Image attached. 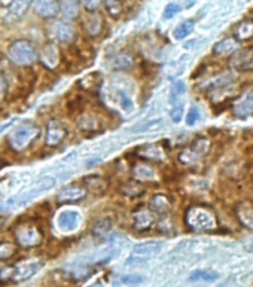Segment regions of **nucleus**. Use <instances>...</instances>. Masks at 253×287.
Instances as JSON below:
<instances>
[{
  "label": "nucleus",
  "mask_w": 253,
  "mask_h": 287,
  "mask_svg": "<svg viewBox=\"0 0 253 287\" xmlns=\"http://www.w3.org/2000/svg\"><path fill=\"white\" fill-rule=\"evenodd\" d=\"M149 208L156 216H166L171 211V201L167 195L164 194H156L153 195L149 203Z\"/></svg>",
  "instance_id": "f3484780"
},
{
  "label": "nucleus",
  "mask_w": 253,
  "mask_h": 287,
  "mask_svg": "<svg viewBox=\"0 0 253 287\" xmlns=\"http://www.w3.org/2000/svg\"><path fill=\"white\" fill-rule=\"evenodd\" d=\"M78 127L82 131H91V130H97L99 128V121L94 116H82V119L78 122Z\"/></svg>",
  "instance_id": "e433bc0d"
},
{
  "label": "nucleus",
  "mask_w": 253,
  "mask_h": 287,
  "mask_svg": "<svg viewBox=\"0 0 253 287\" xmlns=\"http://www.w3.org/2000/svg\"><path fill=\"white\" fill-rule=\"evenodd\" d=\"M233 110L237 118L253 116V88H250L240 100H237Z\"/></svg>",
  "instance_id": "4468645a"
},
{
  "label": "nucleus",
  "mask_w": 253,
  "mask_h": 287,
  "mask_svg": "<svg viewBox=\"0 0 253 287\" xmlns=\"http://www.w3.org/2000/svg\"><path fill=\"white\" fill-rule=\"evenodd\" d=\"M121 283L125 286H139L145 283V275L140 274H128V275H122L121 277Z\"/></svg>",
  "instance_id": "c9c22d12"
},
{
  "label": "nucleus",
  "mask_w": 253,
  "mask_h": 287,
  "mask_svg": "<svg viewBox=\"0 0 253 287\" xmlns=\"http://www.w3.org/2000/svg\"><path fill=\"white\" fill-rule=\"evenodd\" d=\"M15 238L21 247H36L42 243L43 235L36 225L27 223V225H19L15 229Z\"/></svg>",
  "instance_id": "423d86ee"
},
{
  "label": "nucleus",
  "mask_w": 253,
  "mask_h": 287,
  "mask_svg": "<svg viewBox=\"0 0 253 287\" xmlns=\"http://www.w3.org/2000/svg\"><path fill=\"white\" fill-rule=\"evenodd\" d=\"M52 32L57 40L61 43H70L75 36V29L67 21H57L52 27Z\"/></svg>",
  "instance_id": "2eb2a0df"
},
{
  "label": "nucleus",
  "mask_w": 253,
  "mask_h": 287,
  "mask_svg": "<svg viewBox=\"0 0 253 287\" xmlns=\"http://www.w3.org/2000/svg\"><path fill=\"white\" fill-rule=\"evenodd\" d=\"M118 99H119V103H121V107L124 109V110H131L133 109V102L130 100V97L125 94V92H122V91H118Z\"/></svg>",
  "instance_id": "37998d69"
},
{
  "label": "nucleus",
  "mask_w": 253,
  "mask_h": 287,
  "mask_svg": "<svg viewBox=\"0 0 253 287\" xmlns=\"http://www.w3.org/2000/svg\"><path fill=\"white\" fill-rule=\"evenodd\" d=\"M57 183V180L54 179V177H51V176H45V177H42L40 180H37L36 182V185L29 190V192H26L19 200L17 201V207L19 205H22L24 203H27V201H30L32 198H34L36 195H39V194H42V192H45V190H50L51 187H54Z\"/></svg>",
  "instance_id": "9b49d317"
},
{
  "label": "nucleus",
  "mask_w": 253,
  "mask_h": 287,
  "mask_svg": "<svg viewBox=\"0 0 253 287\" xmlns=\"http://www.w3.org/2000/svg\"><path fill=\"white\" fill-rule=\"evenodd\" d=\"M163 244L159 241H146V243H140L134 246L133 252L130 254L127 264L128 265H135V264H143L146 260H151L152 257H155L156 254L161 252Z\"/></svg>",
  "instance_id": "39448f33"
},
{
  "label": "nucleus",
  "mask_w": 253,
  "mask_h": 287,
  "mask_svg": "<svg viewBox=\"0 0 253 287\" xmlns=\"http://www.w3.org/2000/svg\"><path fill=\"white\" fill-rule=\"evenodd\" d=\"M210 146H212V143H210L209 138L200 137V138H197V140L189 146V149H191V152L194 153V156H195L197 159H200V158L205 156V155L209 153Z\"/></svg>",
  "instance_id": "cd10ccee"
},
{
  "label": "nucleus",
  "mask_w": 253,
  "mask_h": 287,
  "mask_svg": "<svg viewBox=\"0 0 253 287\" xmlns=\"http://www.w3.org/2000/svg\"><path fill=\"white\" fill-rule=\"evenodd\" d=\"M119 192L128 198H137L140 197L143 192H145V187L140 185L139 182H134V180H128L125 183L119 186Z\"/></svg>",
  "instance_id": "bb28decb"
},
{
  "label": "nucleus",
  "mask_w": 253,
  "mask_h": 287,
  "mask_svg": "<svg viewBox=\"0 0 253 287\" xmlns=\"http://www.w3.org/2000/svg\"><path fill=\"white\" fill-rule=\"evenodd\" d=\"M86 195V189L81 186H67L61 189L57 194V203L60 204H73L78 201H82Z\"/></svg>",
  "instance_id": "ddd939ff"
},
{
  "label": "nucleus",
  "mask_w": 253,
  "mask_h": 287,
  "mask_svg": "<svg viewBox=\"0 0 253 287\" xmlns=\"http://www.w3.org/2000/svg\"><path fill=\"white\" fill-rule=\"evenodd\" d=\"M0 225H2V219H0Z\"/></svg>",
  "instance_id": "49530a36"
},
{
  "label": "nucleus",
  "mask_w": 253,
  "mask_h": 287,
  "mask_svg": "<svg viewBox=\"0 0 253 287\" xmlns=\"http://www.w3.org/2000/svg\"><path fill=\"white\" fill-rule=\"evenodd\" d=\"M40 61L43 66H47L48 68H54L58 63H60V52H58V48L55 45H47L42 52H40Z\"/></svg>",
  "instance_id": "412c9836"
},
{
  "label": "nucleus",
  "mask_w": 253,
  "mask_h": 287,
  "mask_svg": "<svg viewBox=\"0 0 253 287\" xmlns=\"http://www.w3.org/2000/svg\"><path fill=\"white\" fill-rule=\"evenodd\" d=\"M37 135H39V128L36 125H33V124H19L9 133L8 141L15 151L21 152L33 141Z\"/></svg>",
  "instance_id": "7ed1b4c3"
},
{
  "label": "nucleus",
  "mask_w": 253,
  "mask_h": 287,
  "mask_svg": "<svg viewBox=\"0 0 253 287\" xmlns=\"http://www.w3.org/2000/svg\"><path fill=\"white\" fill-rule=\"evenodd\" d=\"M32 3H34V0H11L9 2V8H8L6 19L17 21L21 17H24V14L29 11Z\"/></svg>",
  "instance_id": "dca6fc26"
},
{
  "label": "nucleus",
  "mask_w": 253,
  "mask_h": 287,
  "mask_svg": "<svg viewBox=\"0 0 253 287\" xmlns=\"http://www.w3.org/2000/svg\"><path fill=\"white\" fill-rule=\"evenodd\" d=\"M113 228V220L109 218L100 219L93 226V235L97 238H106Z\"/></svg>",
  "instance_id": "c756f323"
},
{
  "label": "nucleus",
  "mask_w": 253,
  "mask_h": 287,
  "mask_svg": "<svg viewBox=\"0 0 253 287\" xmlns=\"http://www.w3.org/2000/svg\"><path fill=\"white\" fill-rule=\"evenodd\" d=\"M133 64H134V60H133L131 54H128V52H119L118 55H115L110 60V66L115 70H128V68L133 67Z\"/></svg>",
  "instance_id": "a878e982"
},
{
  "label": "nucleus",
  "mask_w": 253,
  "mask_h": 287,
  "mask_svg": "<svg viewBox=\"0 0 253 287\" xmlns=\"http://www.w3.org/2000/svg\"><path fill=\"white\" fill-rule=\"evenodd\" d=\"M61 12L67 19H75L79 15V2L78 0H63Z\"/></svg>",
  "instance_id": "473e14b6"
},
{
  "label": "nucleus",
  "mask_w": 253,
  "mask_h": 287,
  "mask_svg": "<svg viewBox=\"0 0 253 287\" xmlns=\"http://www.w3.org/2000/svg\"><path fill=\"white\" fill-rule=\"evenodd\" d=\"M81 223V214L76 210H64L57 218V228L61 232H73Z\"/></svg>",
  "instance_id": "1a4fd4ad"
},
{
  "label": "nucleus",
  "mask_w": 253,
  "mask_h": 287,
  "mask_svg": "<svg viewBox=\"0 0 253 287\" xmlns=\"http://www.w3.org/2000/svg\"><path fill=\"white\" fill-rule=\"evenodd\" d=\"M237 40H249L253 37V19L241 21L236 29Z\"/></svg>",
  "instance_id": "7c9ffc66"
},
{
  "label": "nucleus",
  "mask_w": 253,
  "mask_h": 287,
  "mask_svg": "<svg viewBox=\"0 0 253 287\" xmlns=\"http://www.w3.org/2000/svg\"><path fill=\"white\" fill-rule=\"evenodd\" d=\"M194 27H195V22L192 21V19H186L183 22H180L176 29H174V32H173V36L177 39V40H180V39H185L188 37L189 34L192 33V30H194Z\"/></svg>",
  "instance_id": "72a5a7b5"
},
{
  "label": "nucleus",
  "mask_w": 253,
  "mask_h": 287,
  "mask_svg": "<svg viewBox=\"0 0 253 287\" xmlns=\"http://www.w3.org/2000/svg\"><path fill=\"white\" fill-rule=\"evenodd\" d=\"M229 67L236 71H253V48H244L229 57Z\"/></svg>",
  "instance_id": "0eeeda50"
},
{
  "label": "nucleus",
  "mask_w": 253,
  "mask_h": 287,
  "mask_svg": "<svg viewBox=\"0 0 253 287\" xmlns=\"http://www.w3.org/2000/svg\"><path fill=\"white\" fill-rule=\"evenodd\" d=\"M133 176H134L137 180H142V182H151L155 180L156 174H155V170L149 167L148 164H139L133 169Z\"/></svg>",
  "instance_id": "c85d7f7f"
},
{
  "label": "nucleus",
  "mask_w": 253,
  "mask_h": 287,
  "mask_svg": "<svg viewBox=\"0 0 253 287\" xmlns=\"http://www.w3.org/2000/svg\"><path fill=\"white\" fill-rule=\"evenodd\" d=\"M88 12H97L103 5V0H81Z\"/></svg>",
  "instance_id": "a19ab883"
},
{
  "label": "nucleus",
  "mask_w": 253,
  "mask_h": 287,
  "mask_svg": "<svg viewBox=\"0 0 253 287\" xmlns=\"http://www.w3.org/2000/svg\"><path fill=\"white\" fill-rule=\"evenodd\" d=\"M5 91H6V84H5V81L0 78V100H2L3 95H5Z\"/></svg>",
  "instance_id": "a18cd8bd"
},
{
  "label": "nucleus",
  "mask_w": 253,
  "mask_h": 287,
  "mask_svg": "<svg viewBox=\"0 0 253 287\" xmlns=\"http://www.w3.org/2000/svg\"><path fill=\"white\" fill-rule=\"evenodd\" d=\"M182 11V8L179 6V5H176V3H169L167 6H166V9H164V14H163V17L166 18V19H170V18H173L176 14H179Z\"/></svg>",
  "instance_id": "ea45409f"
},
{
  "label": "nucleus",
  "mask_w": 253,
  "mask_h": 287,
  "mask_svg": "<svg viewBox=\"0 0 253 287\" xmlns=\"http://www.w3.org/2000/svg\"><path fill=\"white\" fill-rule=\"evenodd\" d=\"M8 58L15 66L29 67V66H33L37 61L39 54H37V50H36L33 42H30L27 39H18L8 46Z\"/></svg>",
  "instance_id": "f257e3e1"
},
{
  "label": "nucleus",
  "mask_w": 253,
  "mask_h": 287,
  "mask_svg": "<svg viewBox=\"0 0 253 287\" xmlns=\"http://www.w3.org/2000/svg\"><path fill=\"white\" fill-rule=\"evenodd\" d=\"M17 252V247L11 243H2L0 244V260L11 259Z\"/></svg>",
  "instance_id": "4c0bfd02"
},
{
  "label": "nucleus",
  "mask_w": 253,
  "mask_h": 287,
  "mask_svg": "<svg viewBox=\"0 0 253 287\" xmlns=\"http://www.w3.org/2000/svg\"><path fill=\"white\" fill-rule=\"evenodd\" d=\"M155 216L156 214L151 208H145V207L137 208L135 211H133V226L137 231H148L155 223Z\"/></svg>",
  "instance_id": "f8f14e48"
},
{
  "label": "nucleus",
  "mask_w": 253,
  "mask_h": 287,
  "mask_svg": "<svg viewBox=\"0 0 253 287\" xmlns=\"http://www.w3.org/2000/svg\"><path fill=\"white\" fill-rule=\"evenodd\" d=\"M82 26H84V30L86 33L93 36V37H96L103 30V18L99 14H96V12H88V15L82 21Z\"/></svg>",
  "instance_id": "6ab92c4d"
},
{
  "label": "nucleus",
  "mask_w": 253,
  "mask_h": 287,
  "mask_svg": "<svg viewBox=\"0 0 253 287\" xmlns=\"http://www.w3.org/2000/svg\"><path fill=\"white\" fill-rule=\"evenodd\" d=\"M84 185L86 190L93 192L94 195H103L107 190V180L101 176L93 174V176H86L84 179Z\"/></svg>",
  "instance_id": "a211bd4d"
},
{
  "label": "nucleus",
  "mask_w": 253,
  "mask_h": 287,
  "mask_svg": "<svg viewBox=\"0 0 253 287\" xmlns=\"http://www.w3.org/2000/svg\"><path fill=\"white\" fill-rule=\"evenodd\" d=\"M161 122V119H153V121H149V122H146V124H143L142 125V128H135L134 133H142V131H148V130H151L153 127H156L158 124Z\"/></svg>",
  "instance_id": "c03bdc74"
},
{
  "label": "nucleus",
  "mask_w": 253,
  "mask_h": 287,
  "mask_svg": "<svg viewBox=\"0 0 253 287\" xmlns=\"http://www.w3.org/2000/svg\"><path fill=\"white\" fill-rule=\"evenodd\" d=\"M42 268V262H24L19 264L17 267H11V268H5L0 272V278L2 280H12V281H24L29 280L30 277H33L37 271Z\"/></svg>",
  "instance_id": "20e7f679"
},
{
  "label": "nucleus",
  "mask_w": 253,
  "mask_h": 287,
  "mask_svg": "<svg viewBox=\"0 0 253 287\" xmlns=\"http://www.w3.org/2000/svg\"><path fill=\"white\" fill-rule=\"evenodd\" d=\"M186 94V85L183 81L177 79L174 81L171 88H170L169 94V103L171 107H176L179 104H183V97Z\"/></svg>",
  "instance_id": "aec40b11"
},
{
  "label": "nucleus",
  "mask_w": 253,
  "mask_h": 287,
  "mask_svg": "<svg viewBox=\"0 0 253 287\" xmlns=\"http://www.w3.org/2000/svg\"><path fill=\"white\" fill-rule=\"evenodd\" d=\"M103 3L106 5V9L110 14V17L118 18L122 14V2L121 0H103Z\"/></svg>",
  "instance_id": "f704fd0d"
},
{
  "label": "nucleus",
  "mask_w": 253,
  "mask_h": 287,
  "mask_svg": "<svg viewBox=\"0 0 253 287\" xmlns=\"http://www.w3.org/2000/svg\"><path fill=\"white\" fill-rule=\"evenodd\" d=\"M66 135H67V130H66V127H64V125H63L60 121L52 119V121L48 122V125H47L45 143H47L48 146L55 148V146H58V145H61V143H63V140L66 138Z\"/></svg>",
  "instance_id": "6e6552de"
},
{
  "label": "nucleus",
  "mask_w": 253,
  "mask_h": 287,
  "mask_svg": "<svg viewBox=\"0 0 253 287\" xmlns=\"http://www.w3.org/2000/svg\"><path fill=\"white\" fill-rule=\"evenodd\" d=\"M201 118V113H200V109L197 106H192L189 110H188V115H186V125L188 127H194L198 121Z\"/></svg>",
  "instance_id": "58836bf2"
},
{
  "label": "nucleus",
  "mask_w": 253,
  "mask_h": 287,
  "mask_svg": "<svg viewBox=\"0 0 253 287\" xmlns=\"http://www.w3.org/2000/svg\"><path fill=\"white\" fill-rule=\"evenodd\" d=\"M34 12L40 18H55L61 11V3L58 0H34Z\"/></svg>",
  "instance_id": "9d476101"
},
{
  "label": "nucleus",
  "mask_w": 253,
  "mask_h": 287,
  "mask_svg": "<svg viewBox=\"0 0 253 287\" xmlns=\"http://www.w3.org/2000/svg\"><path fill=\"white\" fill-rule=\"evenodd\" d=\"M231 79H233V76H231L229 73H222L218 78L210 79V81H207L205 84H202V88H205V89H209V91H218V89H220V88H223V86H226V85L229 84Z\"/></svg>",
  "instance_id": "2f4dec72"
},
{
  "label": "nucleus",
  "mask_w": 253,
  "mask_h": 287,
  "mask_svg": "<svg viewBox=\"0 0 253 287\" xmlns=\"http://www.w3.org/2000/svg\"><path fill=\"white\" fill-rule=\"evenodd\" d=\"M186 223L194 231H213L218 226L215 214L201 205H194L186 211Z\"/></svg>",
  "instance_id": "f03ea898"
},
{
  "label": "nucleus",
  "mask_w": 253,
  "mask_h": 287,
  "mask_svg": "<svg viewBox=\"0 0 253 287\" xmlns=\"http://www.w3.org/2000/svg\"><path fill=\"white\" fill-rule=\"evenodd\" d=\"M237 219L240 223L249 229H253V207L249 203H241L236 208Z\"/></svg>",
  "instance_id": "5701e85b"
},
{
  "label": "nucleus",
  "mask_w": 253,
  "mask_h": 287,
  "mask_svg": "<svg viewBox=\"0 0 253 287\" xmlns=\"http://www.w3.org/2000/svg\"><path fill=\"white\" fill-rule=\"evenodd\" d=\"M238 48V40L234 37H225L220 42H218L213 46V52L218 57H225V55H233L234 52H237Z\"/></svg>",
  "instance_id": "4be33fe9"
},
{
  "label": "nucleus",
  "mask_w": 253,
  "mask_h": 287,
  "mask_svg": "<svg viewBox=\"0 0 253 287\" xmlns=\"http://www.w3.org/2000/svg\"><path fill=\"white\" fill-rule=\"evenodd\" d=\"M137 155L145 158V159H151V161H163L164 159V152L159 146L156 145H146L137 149Z\"/></svg>",
  "instance_id": "b1692460"
},
{
  "label": "nucleus",
  "mask_w": 253,
  "mask_h": 287,
  "mask_svg": "<svg viewBox=\"0 0 253 287\" xmlns=\"http://www.w3.org/2000/svg\"><path fill=\"white\" fill-rule=\"evenodd\" d=\"M170 118L173 122H180V119L183 118V104H179L176 107H171L170 110Z\"/></svg>",
  "instance_id": "79ce46f5"
},
{
  "label": "nucleus",
  "mask_w": 253,
  "mask_h": 287,
  "mask_svg": "<svg viewBox=\"0 0 253 287\" xmlns=\"http://www.w3.org/2000/svg\"><path fill=\"white\" fill-rule=\"evenodd\" d=\"M218 278H219V274L213 270H195L189 275V281H192V283H198V281L213 283Z\"/></svg>",
  "instance_id": "393cba45"
}]
</instances>
